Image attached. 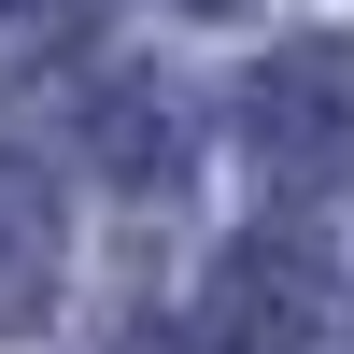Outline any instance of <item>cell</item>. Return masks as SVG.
<instances>
[{
	"label": "cell",
	"instance_id": "cell-2",
	"mask_svg": "<svg viewBox=\"0 0 354 354\" xmlns=\"http://www.w3.org/2000/svg\"><path fill=\"white\" fill-rule=\"evenodd\" d=\"M241 113H255V156H270L283 185H326V170H354V57H326V43L270 57Z\"/></svg>",
	"mask_w": 354,
	"mask_h": 354
},
{
	"label": "cell",
	"instance_id": "cell-1",
	"mask_svg": "<svg viewBox=\"0 0 354 354\" xmlns=\"http://www.w3.org/2000/svg\"><path fill=\"white\" fill-rule=\"evenodd\" d=\"M198 326H213V354H340V283L298 227H255V241H227Z\"/></svg>",
	"mask_w": 354,
	"mask_h": 354
},
{
	"label": "cell",
	"instance_id": "cell-4",
	"mask_svg": "<svg viewBox=\"0 0 354 354\" xmlns=\"http://www.w3.org/2000/svg\"><path fill=\"white\" fill-rule=\"evenodd\" d=\"M15 15H85V0H15Z\"/></svg>",
	"mask_w": 354,
	"mask_h": 354
},
{
	"label": "cell",
	"instance_id": "cell-3",
	"mask_svg": "<svg viewBox=\"0 0 354 354\" xmlns=\"http://www.w3.org/2000/svg\"><path fill=\"white\" fill-rule=\"evenodd\" d=\"M43 283H57V227H43V198L0 185V326H28V312H43Z\"/></svg>",
	"mask_w": 354,
	"mask_h": 354
}]
</instances>
